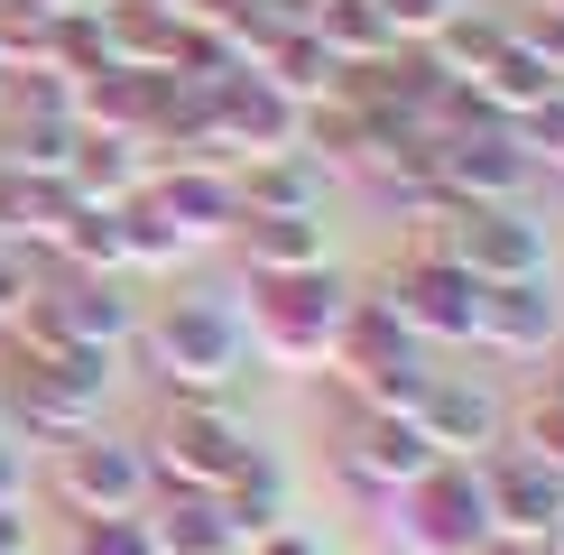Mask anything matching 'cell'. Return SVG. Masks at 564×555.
<instances>
[{
    "instance_id": "6da1fadb",
    "label": "cell",
    "mask_w": 564,
    "mask_h": 555,
    "mask_svg": "<svg viewBox=\"0 0 564 555\" xmlns=\"http://www.w3.org/2000/svg\"><path fill=\"white\" fill-rule=\"evenodd\" d=\"M361 287L324 260V269H278V278H250V306H241V334H250V361L260 370H334V342Z\"/></svg>"
},
{
    "instance_id": "7a4b0ae2",
    "label": "cell",
    "mask_w": 564,
    "mask_h": 555,
    "mask_svg": "<svg viewBox=\"0 0 564 555\" xmlns=\"http://www.w3.org/2000/svg\"><path fill=\"white\" fill-rule=\"evenodd\" d=\"M139 361L158 370L167 399H231L250 380V334L231 296H167V306L139 315Z\"/></svg>"
},
{
    "instance_id": "3957f363",
    "label": "cell",
    "mask_w": 564,
    "mask_h": 555,
    "mask_svg": "<svg viewBox=\"0 0 564 555\" xmlns=\"http://www.w3.org/2000/svg\"><path fill=\"white\" fill-rule=\"evenodd\" d=\"M111 370H121V352H93V342H46V352H19L10 380H0V416H19V435H37V445H65V435L102 426Z\"/></svg>"
},
{
    "instance_id": "277c9868",
    "label": "cell",
    "mask_w": 564,
    "mask_h": 555,
    "mask_svg": "<svg viewBox=\"0 0 564 555\" xmlns=\"http://www.w3.org/2000/svg\"><path fill=\"white\" fill-rule=\"evenodd\" d=\"M139 454H149L158 491H223V481L260 454V435L231 416V399H167Z\"/></svg>"
},
{
    "instance_id": "5b68a950",
    "label": "cell",
    "mask_w": 564,
    "mask_h": 555,
    "mask_svg": "<svg viewBox=\"0 0 564 555\" xmlns=\"http://www.w3.org/2000/svg\"><path fill=\"white\" fill-rule=\"evenodd\" d=\"M334 380L351 389V407H389V416H408L416 399H426V380H435V361H426V342L398 324L380 296H361L343 324V342H334Z\"/></svg>"
},
{
    "instance_id": "8992f818",
    "label": "cell",
    "mask_w": 564,
    "mask_h": 555,
    "mask_svg": "<svg viewBox=\"0 0 564 555\" xmlns=\"http://www.w3.org/2000/svg\"><path fill=\"white\" fill-rule=\"evenodd\" d=\"M500 527H490V500H481V463H435L426 481L389 500V546L398 555H481Z\"/></svg>"
},
{
    "instance_id": "52a82bcc",
    "label": "cell",
    "mask_w": 564,
    "mask_h": 555,
    "mask_svg": "<svg viewBox=\"0 0 564 555\" xmlns=\"http://www.w3.org/2000/svg\"><path fill=\"white\" fill-rule=\"evenodd\" d=\"M46 491H56L65 519H139L158 481H149V454H139L130 435L84 426V435H65V445L46 454Z\"/></svg>"
},
{
    "instance_id": "ba28073f",
    "label": "cell",
    "mask_w": 564,
    "mask_h": 555,
    "mask_svg": "<svg viewBox=\"0 0 564 555\" xmlns=\"http://www.w3.org/2000/svg\"><path fill=\"white\" fill-rule=\"evenodd\" d=\"M370 296H380V306L408 324L426 352H435V342H473V315H481V278L463 269L444 241H416V250H408V260H398Z\"/></svg>"
},
{
    "instance_id": "9c48e42d",
    "label": "cell",
    "mask_w": 564,
    "mask_h": 555,
    "mask_svg": "<svg viewBox=\"0 0 564 555\" xmlns=\"http://www.w3.org/2000/svg\"><path fill=\"white\" fill-rule=\"evenodd\" d=\"M435 241L454 250L481 287H500V278H546L555 269V231L536 222L528 204H454V214L435 222Z\"/></svg>"
},
{
    "instance_id": "30bf717a",
    "label": "cell",
    "mask_w": 564,
    "mask_h": 555,
    "mask_svg": "<svg viewBox=\"0 0 564 555\" xmlns=\"http://www.w3.org/2000/svg\"><path fill=\"white\" fill-rule=\"evenodd\" d=\"M435 445L416 435V416H389V407H351V426L334 435V472H343V491H361V500H398L408 481H426L435 472Z\"/></svg>"
},
{
    "instance_id": "8fae6325",
    "label": "cell",
    "mask_w": 564,
    "mask_h": 555,
    "mask_svg": "<svg viewBox=\"0 0 564 555\" xmlns=\"http://www.w3.org/2000/svg\"><path fill=\"white\" fill-rule=\"evenodd\" d=\"M536 157L519 149L509 121H463L435 139V195L444 204H528Z\"/></svg>"
},
{
    "instance_id": "7c38bea8",
    "label": "cell",
    "mask_w": 564,
    "mask_h": 555,
    "mask_svg": "<svg viewBox=\"0 0 564 555\" xmlns=\"http://www.w3.org/2000/svg\"><path fill=\"white\" fill-rule=\"evenodd\" d=\"M278 149H305V102H288L269 75H223L214 84V157L241 167V157H278Z\"/></svg>"
},
{
    "instance_id": "4fadbf2b",
    "label": "cell",
    "mask_w": 564,
    "mask_h": 555,
    "mask_svg": "<svg viewBox=\"0 0 564 555\" xmlns=\"http://www.w3.org/2000/svg\"><path fill=\"white\" fill-rule=\"evenodd\" d=\"M139 204H149V214L167 222L185 250L231 241V231H241V195H231V167H223V157H176V167H149Z\"/></svg>"
},
{
    "instance_id": "5bb4252c",
    "label": "cell",
    "mask_w": 564,
    "mask_h": 555,
    "mask_svg": "<svg viewBox=\"0 0 564 555\" xmlns=\"http://www.w3.org/2000/svg\"><path fill=\"white\" fill-rule=\"evenodd\" d=\"M555 342H564V296H555V269H546V278H500V287H481L473 352H490V361H546Z\"/></svg>"
},
{
    "instance_id": "9a60e30c",
    "label": "cell",
    "mask_w": 564,
    "mask_h": 555,
    "mask_svg": "<svg viewBox=\"0 0 564 555\" xmlns=\"http://www.w3.org/2000/svg\"><path fill=\"white\" fill-rule=\"evenodd\" d=\"M481 500H490V527L519 537V546H555L564 537V472H546V463L519 454V445L481 454Z\"/></svg>"
},
{
    "instance_id": "2e32d148",
    "label": "cell",
    "mask_w": 564,
    "mask_h": 555,
    "mask_svg": "<svg viewBox=\"0 0 564 555\" xmlns=\"http://www.w3.org/2000/svg\"><path fill=\"white\" fill-rule=\"evenodd\" d=\"M408 416H416V435H426L444 463H481L490 445H509V407H500V389H490V380H463V370H435L426 399H416Z\"/></svg>"
},
{
    "instance_id": "e0dca14e",
    "label": "cell",
    "mask_w": 564,
    "mask_h": 555,
    "mask_svg": "<svg viewBox=\"0 0 564 555\" xmlns=\"http://www.w3.org/2000/svg\"><path fill=\"white\" fill-rule=\"evenodd\" d=\"M231 195H241V214H324V195H334V157H315V149L241 157V167H231Z\"/></svg>"
},
{
    "instance_id": "ac0fdd59",
    "label": "cell",
    "mask_w": 564,
    "mask_h": 555,
    "mask_svg": "<svg viewBox=\"0 0 564 555\" xmlns=\"http://www.w3.org/2000/svg\"><path fill=\"white\" fill-rule=\"evenodd\" d=\"M250 75H269V84L288 92V102H305V111L343 92V65H334V46H324L315 29H305V19H296V29H269L260 46H250Z\"/></svg>"
},
{
    "instance_id": "d6986e66",
    "label": "cell",
    "mask_w": 564,
    "mask_h": 555,
    "mask_svg": "<svg viewBox=\"0 0 564 555\" xmlns=\"http://www.w3.org/2000/svg\"><path fill=\"white\" fill-rule=\"evenodd\" d=\"M158 84H167V75H139V65H102V75H84V84H75V121H84V130H102V139H139V149H149Z\"/></svg>"
},
{
    "instance_id": "ffe728a7",
    "label": "cell",
    "mask_w": 564,
    "mask_h": 555,
    "mask_svg": "<svg viewBox=\"0 0 564 555\" xmlns=\"http://www.w3.org/2000/svg\"><path fill=\"white\" fill-rule=\"evenodd\" d=\"M139 527H149L158 555H241V537H231V519H223L214 491H149Z\"/></svg>"
},
{
    "instance_id": "44dd1931",
    "label": "cell",
    "mask_w": 564,
    "mask_h": 555,
    "mask_svg": "<svg viewBox=\"0 0 564 555\" xmlns=\"http://www.w3.org/2000/svg\"><path fill=\"white\" fill-rule=\"evenodd\" d=\"M241 260L250 278H278V269H324L334 260V241H324V214H241Z\"/></svg>"
},
{
    "instance_id": "7402d4cb",
    "label": "cell",
    "mask_w": 564,
    "mask_h": 555,
    "mask_svg": "<svg viewBox=\"0 0 564 555\" xmlns=\"http://www.w3.org/2000/svg\"><path fill=\"white\" fill-rule=\"evenodd\" d=\"M305 29L334 46L343 75H361V65H389V56H398V37H389L380 0H315V10H305Z\"/></svg>"
},
{
    "instance_id": "603a6c76",
    "label": "cell",
    "mask_w": 564,
    "mask_h": 555,
    "mask_svg": "<svg viewBox=\"0 0 564 555\" xmlns=\"http://www.w3.org/2000/svg\"><path fill=\"white\" fill-rule=\"evenodd\" d=\"M214 500H223V519H231V537H241V546H250V537H269V527H288V463L260 445V454H250Z\"/></svg>"
},
{
    "instance_id": "cb8c5ba5",
    "label": "cell",
    "mask_w": 564,
    "mask_h": 555,
    "mask_svg": "<svg viewBox=\"0 0 564 555\" xmlns=\"http://www.w3.org/2000/svg\"><path fill=\"white\" fill-rule=\"evenodd\" d=\"M139 185H149V157H139V139H102V130H84L75 167H65V195H75V204H130Z\"/></svg>"
},
{
    "instance_id": "d4e9b609",
    "label": "cell",
    "mask_w": 564,
    "mask_h": 555,
    "mask_svg": "<svg viewBox=\"0 0 564 555\" xmlns=\"http://www.w3.org/2000/svg\"><path fill=\"white\" fill-rule=\"evenodd\" d=\"M500 37H509V19L500 10H481V0H463L454 19L426 37V56H435V75H454V84H473L490 56H500Z\"/></svg>"
},
{
    "instance_id": "484cf974",
    "label": "cell",
    "mask_w": 564,
    "mask_h": 555,
    "mask_svg": "<svg viewBox=\"0 0 564 555\" xmlns=\"http://www.w3.org/2000/svg\"><path fill=\"white\" fill-rule=\"evenodd\" d=\"M546 92H555V75L528 56L519 37H500V56H490L481 75H473V102L490 111V121H519V111H528V102H546Z\"/></svg>"
},
{
    "instance_id": "4316f807",
    "label": "cell",
    "mask_w": 564,
    "mask_h": 555,
    "mask_svg": "<svg viewBox=\"0 0 564 555\" xmlns=\"http://www.w3.org/2000/svg\"><path fill=\"white\" fill-rule=\"evenodd\" d=\"M75 149H84V121H75V111H19V121H10V167H29V176H56V185H65Z\"/></svg>"
},
{
    "instance_id": "83f0119b",
    "label": "cell",
    "mask_w": 564,
    "mask_h": 555,
    "mask_svg": "<svg viewBox=\"0 0 564 555\" xmlns=\"http://www.w3.org/2000/svg\"><path fill=\"white\" fill-rule=\"evenodd\" d=\"M509 445H519V454H536L546 472H564V380H555V389H536V399L509 416Z\"/></svg>"
},
{
    "instance_id": "f1b7e54d",
    "label": "cell",
    "mask_w": 564,
    "mask_h": 555,
    "mask_svg": "<svg viewBox=\"0 0 564 555\" xmlns=\"http://www.w3.org/2000/svg\"><path fill=\"white\" fill-rule=\"evenodd\" d=\"M37 287H46V269H37V250H19V241H0V342L29 324L37 306Z\"/></svg>"
},
{
    "instance_id": "f546056e",
    "label": "cell",
    "mask_w": 564,
    "mask_h": 555,
    "mask_svg": "<svg viewBox=\"0 0 564 555\" xmlns=\"http://www.w3.org/2000/svg\"><path fill=\"white\" fill-rule=\"evenodd\" d=\"M56 555H158L139 519H65V546Z\"/></svg>"
},
{
    "instance_id": "4dcf8cb0",
    "label": "cell",
    "mask_w": 564,
    "mask_h": 555,
    "mask_svg": "<svg viewBox=\"0 0 564 555\" xmlns=\"http://www.w3.org/2000/svg\"><path fill=\"white\" fill-rule=\"evenodd\" d=\"M509 37H519L528 56H536V65H546V75L564 84V10H555V0H528V10L509 19Z\"/></svg>"
},
{
    "instance_id": "1f68e13d",
    "label": "cell",
    "mask_w": 564,
    "mask_h": 555,
    "mask_svg": "<svg viewBox=\"0 0 564 555\" xmlns=\"http://www.w3.org/2000/svg\"><path fill=\"white\" fill-rule=\"evenodd\" d=\"M509 130H519V149L536 157V167H555V157H564V84L546 92V102H528V111H519Z\"/></svg>"
},
{
    "instance_id": "d6a6232c",
    "label": "cell",
    "mask_w": 564,
    "mask_h": 555,
    "mask_svg": "<svg viewBox=\"0 0 564 555\" xmlns=\"http://www.w3.org/2000/svg\"><path fill=\"white\" fill-rule=\"evenodd\" d=\"M454 10H463V0H380V19H389V37H398V46H426Z\"/></svg>"
},
{
    "instance_id": "836d02e7",
    "label": "cell",
    "mask_w": 564,
    "mask_h": 555,
    "mask_svg": "<svg viewBox=\"0 0 564 555\" xmlns=\"http://www.w3.org/2000/svg\"><path fill=\"white\" fill-rule=\"evenodd\" d=\"M0 509H29V454H19V435H0Z\"/></svg>"
},
{
    "instance_id": "e575fe53",
    "label": "cell",
    "mask_w": 564,
    "mask_h": 555,
    "mask_svg": "<svg viewBox=\"0 0 564 555\" xmlns=\"http://www.w3.org/2000/svg\"><path fill=\"white\" fill-rule=\"evenodd\" d=\"M241 555H334V546H324V537H305V527L288 519V527H269V537H250Z\"/></svg>"
},
{
    "instance_id": "d590c367",
    "label": "cell",
    "mask_w": 564,
    "mask_h": 555,
    "mask_svg": "<svg viewBox=\"0 0 564 555\" xmlns=\"http://www.w3.org/2000/svg\"><path fill=\"white\" fill-rule=\"evenodd\" d=\"M0 555H37L29 546V509H0Z\"/></svg>"
},
{
    "instance_id": "8d00e7d4",
    "label": "cell",
    "mask_w": 564,
    "mask_h": 555,
    "mask_svg": "<svg viewBox=\"0 0 564 555\" xmlns=\"http://www.w3.org/2000/svg\"><path fill=\"white\" fill-rule=\"evenodd\" d=\"M481 555H536V546H519V537H490V546H481Z\"/></svg>"
},
{
    "instance_id": "74e56055",
    "label": "cell",
    "mask_w": 564,
    "mask_h": 555,
    "mask_svg": "<svg viewBox=\"0 0 564 555\" xmlns=\"http://www.w3.org/2000/svg\"><path fill=\"white\" fill-rule=\"evenodd\" d=\"M0 111H10V75H0Z\"/></svg>"
},
{
    "instance_id": "f35d334b",
    "label": "cell",
    "mask_w": 564,
    "mask_h": 555,
    "mask_svg": "<svg viewBox=\"0 0 564 555\" xmlns=\"http://www.w3.org/2000/svg\"><path fill=\"white\" fill-rule=\"evenodd\" d=\"M555 176H564V157H555Z\"/></svg>"
},
{
    "instance_id": "ab89813d",
    "label": "cell",
    "mask_w": 564,
    "mask_h": 555,
    "mask_svg": "<svg viewBox=\"0 0 564 555\" xmlns=\"http://www.w3.org/2000/svg\"><path fill=\"white\" fill-rule=\"evenodd\" d=\"M555 10H564V0H555Z\"/></svg>"
}]
</instances>
